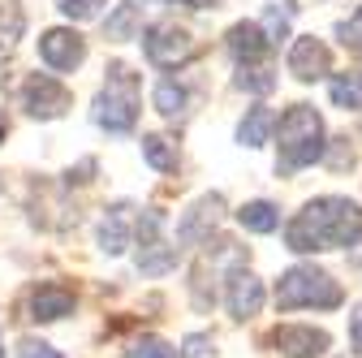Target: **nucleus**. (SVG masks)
<instances>
[{"label": "nucleus", "mask_w": 362, "mask_h": 358, "mask_svg": "<svg viewBox=\"0 0 362 358\" xmlns=\"http://www.w3.org/2000/svg\"><path fill=\"white\" fill-rule=\"evenodd\" d=\"M354 242H362V207L354 199H341V195L310 199L285 225V246L298 250V255L354 246Z\"/></svg>", "instance_id": "1"}, {"label": "nucleus", "mask_w": 362, "mask_h": 358, "mask_svg": "<svg viewBox=\"0 0 362 358\" xmlns=\"http://www.w3.org/2000/svg\"><path fill=\"white\" fill-rule=\"evenodd\" d=\"M276 147H281V160L276 168L281 173H298L315 160H324V117L315 112L310 104H289L285 117L276 121Z\"/></svg>", "instance_id": "2"}, {"label": "nucleus", "mask_w": 362, "mask_h": 358, "mask_svg": "<svg viewBox=\"0 0 362 358\" xmlns=\"http://www.w3.org/2000/svg\"><path fill=\"white\" fill-rule=\"evenodd\" d=\"M104 74L108 78H104V91L95 100V125L108 134H129L134 121H139V78L121 61H112Z\"/></svg>", "instance_id": "3"}, {"label": "nucleus", "mask_w": 362, "mask_h": 358, "mask_svg": "<svg viewBox=\"0 0 362 358\" xmlns=\"http://www.w3.org/2000/svg\"><path fill=\"white\" fill-rule=\"evenodd\" d=\"M341 285L328 277V272H320V267H310V263H298V267H289V272L276 281V306L281 311H298V306H324V311H332V306H341Z\"/></svg>", "instance_id": "4"}, {"label": "nucleus", "mask_w": 362, "mask_h": 358, "mask_svg": "<svg viewBox=\"0 0 362 358\" xmlns=\"http://www.w3.org/2000/svg\"><path fill=\"white\" fill-rule=\"evenodd\" d=\"M143 52H147L151 65L177 69V65H186V61L194 57V39H190L186 26H177V22H156V26H147V35H143Z\"/></svg>", "instance_id": "5"}, {"label": "nucleus", "mask_w": 362, "mask_h": 358, "mask_svg": "<svg viewBox=\"0 0 362 358\" xmlns=\"http://www.w3.org/2000/svg\"><path fill=\"white\" fill-rule=\"evenodd\" d=\"M69 104H74V96L65 91L52 74H30V78L22 82V108H26L35 121H57V117L69 112Z\"/></svg>", "instance_id": "6"}, {"label": "nucleus", "mask_w": 362, "mask_h": 358, "mask_svg": "<svg viewBox=\"0 0 362 358\" xmlns=\"http://www.w3.org/2000/svg\"><path fill=\"white\" fill-rule=\"evenodd\" d=\"M177 267V246L160 238V212L139 216V272L143 277H164Z\"/></svg>", "instance_id": "7"}, {"label": "nucleus", "mask_w": 362, "mask_h": 358, "mask_svg": "<svg viewBox=\"0 0 362 358\" xmlns=\"http://www.w3.org/2000/svg\"><path fill=\"white\" fill-rule=\"evenodd\" d=\"M39 57H43V65H48V69L69 74V69H78V65L86 61V43H82L78 30H69V26H52V30H43V35H39Z\"/></svg>", "instance_id": "8"}, {"label": "nucleus", "mask_w": 362, "mask_h": 358, "mask_svg": "<svg viewBox=\"0 0 362 358\" xmlns=\"http://www.w3.org/2000/svg\"><path fill=\"white\" fill-rule=\"evenodd\" d=\"M220 216H224V199L220 195H203L186 216H181L177 242L181 246H203V242H211V229L220 225Z\"/></svg>", "instance_id": "9"}, {"label": "nucleus", "mask_w": 362, "mask_h": 358, "mask_svg": "<svg viewBox=\"0 0 362 358\" xmlns=\"http://www.w3.org/2000/svg\"><path fill=\"white\" fill-rule=\"evenodd\" d=\"M272 345L285 358H320V354H328L332 337L324 328H310V324H281L272 333Z\"/></svg>", "instance_id": "10"}, {"label": "nucleus", "mask_w": 362, "mask_h": 358, "mask_svg": "<svg viewBox=\"0 0 362 358\" xmlns=\"http://www.w3.org/2000/svg\"><path fill=\"white\" fill-rule=\"evenodd\" d=\"M328 69H332L328 43L315 39V35H298L293 48H289V74H293L298 82H315V78H324Z\"/></svg>", "instance_id": "11"}, {"label": "nucleus", "mask_w": 362, "mask_h": 358, "mask_svg": "<svg viewBox=\"0 0 362 358\" xmlns=\"http://www.w3.org/2000/svg\"><path fill=\"white\" fill-rule=\"evenodd\" d=\"M229 52L238 57V65H263L272 52V35L263 22H238L229 26Z\"/></svg>", "instance_id": "12"}, {"label": "nucleus", "mask_w": 362, "mask_h": 358, "mask_svg": "<svg viewBox=\"0 0 362 358\" xmlns=\"http://www.w3.org/2000/svg\"><path fill=\"white\" fill-rule=\"evenodd\" d=\"M259 306H263V281L255 272H246V267H238L229 277V316L233 320H255Z\"/></svg>", "instance_id": "13"}, {"label": "nucleus", "mask_w": 362, "mask_h": 358, "mask_svg": "<svg viewBox=\"0 0 362 358\" xmlns=\"http://www.w3.org/2000/svg\"><path fill=\"white\" fill-rule=\"evenodd\" d=\"M129 229H139V220H134V207L129 203H112L104 212V225H100V246L108 255H121L129 246Z\"/></svg>", "instance_id": "14"}, {"label": "nucleus", "mask_w": 362, "mask_h": 358, "mask_svg": "<svg viewBox=\"0 0 362 358\" xmlns=\"http://www.w3.org/2000/svg\"><path fill=\"white\" fill-rule=\"evenodd\" d=\"M74 311V294L65 285H35L30 294V316L43 320V324H52V320H65Z\"/></svg>", "instance_id": "15"}, {"label": "nucleus", "mask_w": 362, "mask_h": 358, "mask_svg": "<svg viewBox=\"0 0 362 358\" xmlns=\"http://www.w3.org/2000/svg\"><path fill=\"white\" fill-rule=\"evenodd\" d=\"M238 225H242L246 233H276V229H281V207L267 203V199L242 203V207H238Z\"/></svg>", "instance_id": "16"}, {"label": "nucleus", "mask_w": 362, "mask_h": 358, "mask_svg": "<svg viewBox=\"0 0 362 358\" xmlns=\"http://www.w3.org/2000/svg\"><path fill=\"white\" fill-rule=\"evenodd\" d=\"M272 129H276L272 108L255 104V108H246V117H242V125H238V143H242V147H263V143L272 139Z\"/></svg>", "instance_id": "17"}, {"label": "nucleus", "mask_w": 362, "mask_h": 358, "mask_svg": "<svg viewBox=\"0 0 362 358\" xmlns=\"http://www.w3.org/2000/svg\"><path fill=\"white\" fill-rule=\"evenodd\" d=\"M22 30H26V13H22V5L5 0V5H0V52H13V48H18V39H22Z\"/></svg>", "instance_id": "18"}, {"label": "nucleus", "mask_w": 362, "mask_h": 358, "mask_svg": "<svg viewBox=\"0 0 362 358\" xmlns=\"http://www.w3.org/2000/svg\"><path fill=\"white\" fill-rule=\"evenodd\" d=\"M328 91H332V104H337V108L362 112V74H337Z\"/></svg>", "instance_id": "19"}, {"label": "nucleus", "mask_w": 362, "mask_h": 358, "mask_svg": "<svg viewBox=\"0 0 362 358\" xmlns=\"http://www.w3.org/2000/svg\"><path fill=\"white\" fill-rule=\"evenodd\" d=\"M143 156L151 168L160 173H177V147L164 139V134H143Z\"/></svg>", "instance_id": "20"}, {"label": "nucleus", "mask_w": 362, "mask_h": 358, "mask_svg": "<svg viewBox=\"0 0 362 358\" xmlns=\"http://www.w3.org/2000/svg\"><path fill=\"white\" fill-rule=\"evenodd\" d=\"M108 39H134V30H139V0H125V5H117V13L104 22Z\"/></svg>", "instance_id": "21"}, {"label": "nucleus", "mask_w": 362, "mask_h": 358, "mask_svg": "<svg viewBox=\"0 0 362 358\" xmlns=\"http://www.w3.org/2000/svg\"><path fill=\"white\" fill-rule=\"evenodd\" d=\"M238 86H242V91H255V96H267V91H276V69H267V65H238Z\"/></svg>", "instance_id": "22"}, {"label": "nucleus", "mask_w": 362, "mask_h": 358, "mask_svg": "<svg viewBox=\"0 0 362 358\" xmlns=\"http://www.w3.org/2000/svg\"><path fill=\"white\" fill-rule=\"evenodd\" d=\"M156 108L164 117H181V112H186V86H181L177 78H164L156 86Z\"/></svg>", "instance_id": "23"}, {"label": "nucleus", "mask_w": 362, "mask_h": 358, "mask_svg": "<svg viewBox=\"0 0 362 358\" xmlns=\"http://www.w3.org/2000/svg\"><path fill=\"white\" fill-rule=\"evenodd\" d=\"M104 5H108V0H57V9H61L69 22H90V18H100Z\"/></svg>", "instance_id": "24"}, {"label": "nucleus", "mask_w": 362, "mask_h": 358, "mask_svg": "<svg viewBox=\"0 0 362 358\" xmlns=\"http://www.w3.org/2000/svg\"><path fill=\"white\" fill-rule=\"evenodd\" d=\"M293 13H298V5H285V9H276V5H272V9L263 13V26H267L272 43H281V39L289 35V22H293Z\"/></svg>", "instance_id": "25"}, {"label": "nucleus", "mask_w": 362, "mask_h": 358, "mask_svg": "<svg viewBox=\"0 0 362 358\" xmlns=\"http://www.w3.org/2000/svg\"><path fill=\"white\" fill-rule=\"evenodd\" d=\"M125 358H173V345L160 341V337H143V341H134L125 350Z\"/></svg>", "instance_id": "26"}, {"label": "nucleus", "mask_w": 362, "mask_h": 358, "mask_svg": "<svg viewBox=\"0 0 362 358\" xmlns=\"http://www.w3.org/2000/svg\"><path fill=\"white\" fill-rule=\"evenodd\" d=\"M181 358H216V341L207 333H190L181 341Z\"/></svg>", "instance_id": "27"}, {"label": "nucleus", "mask_w": 362, "mask_h": 358, "mask_svg": "<svg viewBox=\"0 0 362 358\" xmlns=\"http://www.w3.org/2000/svg\"><path fill=\"white\" fill-rule=\"evenodd\" d=\"M337 39L345 43L349 52H358V57H362V9H358L349 22H341V26H337Z\"/></svg>", "instance_id": "28"}, {"label": "nucleus", "mask_w": 362, "mask_h": 358, "mask_svg": "<svg viewBox=\"0 0 362 358\" xmlns=\"http://www.w3.org/2000/svg\"><path fill=\"white\" fill-rule=\"evenodd\" d=\"M354 164V147H349V139H332V151H328V168H349Z\"/></svg>", "instance_id": "29"}, {"label": "nucleus", "mask_w": 362, "mask_h": 358, "mask_svg": "<svg viewBox=\"0 0 362 358\" xmlns=\"http://www.w3.org/2000/svg\"><path fill=\"white\" fill-rule=\"evenodd\" d=\"M18 350H22V358H61L48 341H35V337H22V341H18Z\"/></svg>", "instance_id": "30"}, {"label": "nucleus", "mask_w": 362, "mask_h": 358, "mask_svg": "<svg viewBox=\"0 0 362 358\" xmlns=\"http://www.w3.org/2000/svg\"><path fill=\"white\" fill-rule=\"evenodd\" d=\"M349 341H354V350L362 354V311H354V320H349Z\"/></svg>", "instance_id": "31"}, {"label": "nucleus", "mask_w": 362, "mask_h": 358, "mask_svg": "<svg viewBox=\"0 0 362 358\" xmlns=\"http://www.w3.org/2000/svg\"><path fill=\"white\" fill-rule=\"evenodd\" d=\"M168 5H186V9H216V0H168Z\"/></svg>", "instance_id": "32"}, {"label": "nucleus", "mask_w": 362, "mask_h": 358, "mask_svg": "<svg viewBox=\"0 0 362 358\" xmlns=\"http://www.w3.org/2000/svg\"><path fill=\"white\" fill-rule=\"evenodd\" d=\"M5 129H9V117H5V112H0V139H5Z\"/></svg>", "instance_id": "33"}, {"label": "nucleus", "mask_w": 362, "mask_h": 358, "mask_svg": "<svg viewBox=\"0 0 362 358\" xmlns=\"http://www.w3.org/2000/svg\"><path fill=\"white\" fill-rule=\"evenodd\" d=\"M0 358H5V350H0Z\"/></svg>", "instance_id": "34"}]
</instances>
